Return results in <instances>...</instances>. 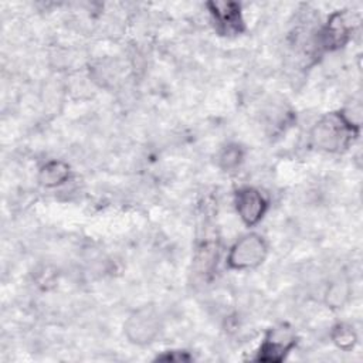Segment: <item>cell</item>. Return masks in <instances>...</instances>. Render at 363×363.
<instances>
[{
    "label": "cell",
    "mask_w": 363,
    "mask_h": 363,
    "mask_svg": "<svg viewBox=\"0 0 363 363\" xmlns=\"http://www.w3.org/2000/svg\"><path fill=\"white\" fill-rule=\"evenodd\" d=\"M177 352H167L166 354L157 356V360H166V362H183V360H190L191 357L186 354V352H179V354H176Z\"/></svg>",
    "instance_id": "obj_13"
},
{
    "label": "cell",
    "mask_w": 363,
    "mask_h": 363,
    "mask_svg": "<svg viewBox=\"0 0 363 363\" xmlns=\"http://www.w3.org/2000/svg\"><path fill=\"white\" fill-rule=\"evenodd\" d=\"M235 208L241 221L245 225L252 227L264 217L268 208V201L257 189L242 187L235 193Z\"/></svg>",
    "instance_id": "obj_5"
},
{
    "label": "cell",
    "mask_w": 363,
    "mask_h": 363,
    "mask_svg": "<svg viewBox=\"0 0 363 363\" xmlns=\"http://www.w3.org/2000/svg\"><path fill=\"white\" fill-rule=\"evenodd\" d=\"M353 132L340 119L339 113H329L323 116L311 130L312 143L326 152H337L346 147Z\"/></svg>",
    "instance_id": "obj_3"
},
{
    "label": "cell",
    "mask_w": 363,
    "mask_h": 363,
    "mask_svg": "<svg viewBox=\"0 0 363 363\" xmlns=\"http://www.w3.org/2000/svg\"><path fill=\"white\" fill-rule=\"evenodd\" d=\"M69 166L62 160H50L38 170V183L44 187H57L69 177Z\"/></svg>",
    "instance_id": "obj_8"
},
{
    "label": "cell",
    "mask_w": 363,
    "mask_h": 363,
    "mask_svg": "<svg viewBox=\"0 0 363 363\" xmlns=\"http://www.w3.org/2000/svg\"><path fill=\"white\" fill-rule=\"evenodd\" d=\"M244 159V150L240 145H227L223 147V150L218 155V166L225 170H234L237 169Z\"/></svg>",
    "instance_id": "obj_11"
},
{
    "label": "cell",
    "mask_w": 363,
    "mask_h": 363,
    "mask_svg": "<svg viewBox=\"0 0 363 363\" xmlns=\"http://www.w3.org/2000/svg\"><path fill=\"white\" fill-rule=\"evenodd\" d=\"M340 119L346 123V126L356 133L360 129L362 125V104L360 102H352L342 108L339 112Z\"/></svg>",
    "instance_id": "obj_12"
},
{
    "label": "cell",
    "mask_w": 363,
    "mask_h": 363,
    "mask_svg": "<svg viewBox=\"0 0 363 363\" xmlns=\"http://www.w3.org/2000/svg\"><path fill=\"white\" fill-rule=\"evenodd\" d=\"M213 21L218 33L224 35H234L244 31V21L241 10L233 1H210L207 3Z\"/></svg>",
    "instance_id": "obj_6"
},
{
    "label": "cell",
    "mask_w": 363,
    "mask_h": 363,
    "mask_svg": "<svg viewBox=\"0 0 363 363\" xmlns=\"http://www.w3.org/2000/svg\"><path fill=\"white\" fill-rule=\"evenodd\" d=\"M352 28L353 24L349 13H333L320 33V44L326 50H337L349 41Z\"/></svg>",
    "instance_id": "obj_7"
},
{
    "label": "cell",
    "mask_w": 363,
    "mask_h": 363,
    "mask_svg": "<svg viewBox=\"0 0 363 363\" xmlns=\"http://www.w3.org/2000/svg\"><path fill=\"white\" fill-rule=\"evenodd\" d=\"M330 337L332 342L342 350H352L357 342V336L356 332L353 330L352 326L346 325V323H337L333 326L332 332H330Z\"/></svg>",
    "instance_id": "obj_10"
},
{
    "label": "cell",
    "mask_w": 363,
    "mask_h": 363,
    "mask_svg": "<svg viewBox=\"0 0 363 363\" xmlns=\"http://www.w3.org/2000/svg\"><path fill=\"white\" fill-rule=\"evenodd\" d=\"M296 335L285 323L271 328L259 345L257 360L265 363H279L295 347Z\"/></svg>",
    "instance_id": "obj_4"
},
{
    "label": "cell",
    "mask_w": 363,
    "mask_h": 363,
    "mask_svg": "<svg viewBox=\"0 0 363 363\" xmlns=\"http://www.w3.org/2000/svg\"><path fill=\"white\" fill-rule=\"evenodd\" d=\"M162 330V318L157 309L152 305H145L135 309L123 325L125 336L130 343L143 346L152 343Z\"/></svg>",
    "instance_id": "obj_1"
},
{
    "label": "cell",
    "mask_w": 363,
    "mask_h": 363,
    "mask_svg": "<svg viewBox=\"0 0 363 363\" xmlns=\"http://www.w3.org/2000/svg\"><path fill=\"white\" fill-rule=\"evenodd\" d=\"M268 254L267 241L255 234L250 233L237 240L228 251L227 265L231 269L244 271L259 267Z\"/></svg>",
    "instance_id": "obj_2"
},
{
    "label": "cell",
    "mask_w": 363,
    "mask_h": 363,
    "mask_svg": "<svg viewBox=\"0 0 363 363\" xmlns=\"http://www.w3.org/2000/svg\"><path fill=\"white\" fill-rule=\"evenodd\" d=\"M349 298H350V285L343 278L333 281L325 292V303L332 309L342 308L349 301Z\"/></svg>",
    "instance_id": "obj_9"
}]
</instances>
